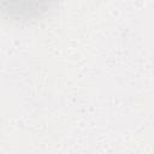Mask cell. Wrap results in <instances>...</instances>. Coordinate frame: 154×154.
<instances>
[{
  "instance_id": "obj_1",
  "label": "cell",
  "mask_w": 154,
  "mask_h": 154,
  "mask_svg": "<svg viewBox=\"0 0 154 154\" xmlns=\"http://www.w3.org/2000/svg\"><path fill=\"white\" fill-rule=\"evenodd\" d=\"M58 0H0V17L14 22L36 19L48 12Z\"/></svg>"
}]
</instances>
